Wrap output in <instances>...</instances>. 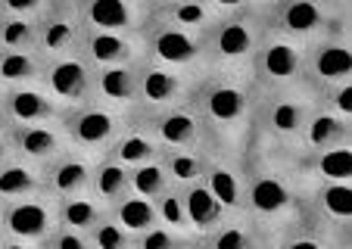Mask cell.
<instances>
[{
  "instance_id": "cell-1",
  "label": "cell",
  "mask_w": 352,
  "mask_h": 249,
  "mask_svg": "<svg viewBox=\"0 0 352 249\" xmlns=\"http://www.w3.org/2000/svg\"><path fill=\"white\" fill-rule=\"evenodd\" d=\"M187 106L199 118L203 150L215 156H234L253 140L256 116V87L250 75L240 72H203L193 85Z\"/></svg>"
},
{
  "instance_id": "cell-2",
  "label": "cell",
  "mask_w": 352,
  "mask_h": 249,
  "mask_svg": "<svg viewBox=\"0 0 352 249\" xmlns=\"http://www.w3.org/2000/svg\"><path fill=\"white\" fill-rule=\"evenodd\" d=\"M240 171H243L246 218H253L265 234L287 228L299 212V184L284 169L278 150L253 138L240 153Z\"/></svg>"
},
{
  "instance_id": "cell-3",
  "label": "cell",
  "mask_w": 352,
  "mask_h": 249,
  "mask_svg": "<svg viewBox=\"0 0 352 249\" xmlns=\"http://www.w3.org/2000/svg\"><path fill=\"white\" fill-rule=\"evenodd\" d=\"M203 38H206V72L212 69V72L250 75V63L265 38L259 0L231 3L228 13Z\"/></svg>"
},
{
  "instance_id": "cell-4",
  "label": "cell",
  "mask_w": 352,
  "mask_h": 249,
  "mask_svg": "<svg viewBox=\"0 0 352 249\" xmlns=\"http://www.w3.org/2000/svg\"><path fill=\"white\" fill-rule=\"evenodd\" d=\"M265 32L296 44H312L337 32H349L352 10L343 0H259Z\"/></svg>"
},
{
  "instance_id": "cell-5",
  "label": "cell",
  "mask_w": 352,
  "mask_h": 249,
  "mask_svg": "<svg viewBox=\"0 0 352 249\" xmlns=\"http://www.w3.org/2000/svg\"><path fill=\"white\" fill-rule=\"evenodd\" d=\"M315 97L306 87L280 94H259L256 91V116H253V138L262 144H272L278 150H293L299 131L306 124Z\"/></svg>"
},
{
  "instance_id": "cell-6",
  "label": "cell",
  "mask_w": 352,
  "mask_h": 249,
  "mask_svg": "<svg viewBox=\"0 0 352 249\" xmlns=\"http://www.w3.org/2000/svg\"><path fill=\"white\" fill-rule=\"evenodd\" d=\"M60 128L72 150L85 153L91 159H103L109 153V147L119 140V134L128 128V116L91 100V103L78 106V109L63 112Z\"/></svg>"
},
{
  "instance_id": "cell-7",
  "label": "cell",
  "mask_w": 352,
  "mask_h": 249,
  "mask_svg": "<svg viewBox=\"0 0 352 249\" xmlns=\"http://www.w3.org/2000/svg\"><path fill=\"white\" fill-rule=\"evenodd\" d=\"M140 50H144L146 63H153V66L172 69V72L190 75V78H199L206 72V38L203 34H190L150 19L146 32L140 34Z\"/></svg>"
},
{
  "instance_id": "cell-8",
  "label": "cell",
  "mask_w": 352,
  "mask_h": 249,
  "mask_svg": "<svg viewBox=\"0 0 352 249\" xmlns=\"http://www.w3.org/2000/svg\"><path fill=\"white\" fill-rule=\"evenodd\" d=\"M302 53H306L302 44L265 32L253 63H250L253 87L259 94H280L302 87Z\"/></svg>"
},
{
  "instance_id": "cell-9",
  "label": "cell",
  "mask_w": 352,
  "mask_h": 249,
  "mask_svg": "<svg viewBox=\"0 0 352 249\" xmlns=\"http://www.w3.org/2000/svg\"><path fill=\"white\" fill-rule=\"evenodd\" d=\"M340 85H352V38L337 32L306 44L302 53V87L315 100Z\"/></svg>"
},
{
  "instance_id": "cell-10",
  "label": "cell",
  "mask_w": 352,
  "mask_h": 249,
  "mask_svg": "<svg viewBox=\"0 0 352 249\" xmlns=\"http://www.w3.org/2000/svg\"><path fill=\"white\" fill-rule=\"evenodd\" d=\"M296 218L349 240L352 230V184H309L299 187Z\"/></svg>"
},
{
  "instance_id": "cell-11",
  "label": "cell",
  "mask_w": 352,
  "mask_h": 249,
  "mask_svg": "<svg viewBox=\"0 0 352 249\" xmlns=\"http://www.w3.org/2000/svg\"><path fill=\"white\" fill-rule=\"evenodd\" d=\"M56 228H60V209H56V199H50L47 193L0 206V230H3V240L44 246Z\"/></svg>"
},
{
  "instance_id": "cell-12",
  "label": "cell",
  "mask_w": 352,
  "mask_h": 249,
  "mask_svg": "<svg viewBox=\"0 0 352 249\" xmlns=\"http://www.w3.org/2000/svg\"><path fill=\"white\" fill-rule=\"evenodd\" d=\"M153 0H78L81 28L103 34L140 38L150 25Z\"/></svg>"
},
{
  "instance_id": "cell-13",
  "label": "cell",
  "mask_w": 352,
  "mask_h": 249,
  "mask_svg": "<svg viewBox=\"0 0 352 249\" xmlns=\"http://www.w3.org/2000/svg\"><path fill=\"white\" fill-rule=\"evenodd\" d=\"M38 85L50 94V100L60 106V112H69L94 100V69L78 53L60 59H44Z\"/></svg>"
},
{
  "instance_id": "cell-14",
  "label": "cell",
  "mask_w": 352,
  "mask_h": 249,
  "mask_svg": "<svg viewBox=\"0 0 352 249\" xmlns=\"http://www.w3.org/2000/svg\"><path fill=\"white\" fill-rule=\"evenodd\" d=\"M278 156L299 187H309V184H352V147H337V150H318V153L278 150Z\"/></svg>"
},
{
  "instance_id": "cell-15",
  "label": "cell",
  "mask_w": 352,
  "mask_h": 249,
  "mask_svg": "<svg viewBox=\"0 0 352 249\" xmlns=\"http://www.w3.org/2000/svg\"><path fill=\"white\" fill-rule=\"evenodd\" d=\"M131 118L160 144V150H203V128L187 103L160 112H131Z\"/></svg>"
},
{
  "instance_id": "cell-16",
  "label": "cell",
  "mask_w": 352,
  "mask_h": 249,
  "mask_svg": "<svg viewBox=\"0 0 352 249\" xmlns=\"http://www.w3.org/2000/svg\"><path fill=\"white\" fill-rule=\"evenodd\" d=\"M197 78L190 75L172 72V69H162L140 59L138 66V106L134 112L146 116V112H160V109H172V106L187 103Z\"/></svg>"
},
{
  "instance_id": "cell-17",
  "label": "cell",
  "mask_w": 352,
  "mask_h": 249,
  "mask_svg": "<svg viewBox=\"0 0 352 249\" xmlns=\"http://www.w3.org/2000/svg\"><path fill=\"white\" fill-rule=\"evenodd\" d=\"M78 0H50V10L38 25V53L44 59H60L78 53L81 44Z\"/></svg>"
},
{
  "instance_id": "cell-18",
  "label": "cell",
  "mask_w": 352,
  "mask_h": 249,
  "mask_svg": "<svg viewBox=\"0 0 352 249\" xmlns=\"http://www.w3.org/2000/svg\"><path fill=\"white\" fill-rule=\"evenodd\" d=\"M7 138L10 147H13V156L34 165V169H44V165H50L56 156H63L69 150V140L63 134L60 122L16 124V128H10Z\"/></svg>"
},
{
  "instance_id": "cell-19",
  "label": "cell",
  "mask_w": 352,
  "mask_h": 249,
  "mask_svg": "<svg viewBox=\"0 0 352 249\" xmlns=\"http://www.w3.org/2000/svg\"><path fill=\"white\" fill-rule=\"evenodd\" d=\"M94 162H97V159H91V156H85V153H78V150L69 147L63 156H56L50 165L41 169L44 193L50 199H56V203L87 193V187H91V175H94Z\"/></svg>"
},
{
  "instance_id": "cell-20",
  "label": "cell",
  "mask_w": 352,
  "mask_h": 249,
  "mask_svg": "<svg viewBox=\"0 0 352 249\" xmlns=\"http://www.w3.org/2000/svg\"><path fill=\"white\" fill-rule=\"evenodd\" d=\"M228 7L231 3H219V0H153L150 19L190 34H206L228 13Z\"/></svg>"
},
{
  "instance_id": "cell-21",
  "label": "cell",
  "mask_w": 352,
  "mask_h": 249,
  "mask_svg": "<svg viewBox=\"0 0 352 249\" xmlns=\"http://www.w3.org/2000/svg\"><path fill=\"white\" fill-rule=\"evenodd\" d=\"M78 56L87 66L97 69H113V66H138L144 59L140 50V38H125V34H103V32H81Z\"/></svg>"
},
{
  "instance_id": "cell-22",
  "label": "cell",
  "mask_w": 352,
  "mask_h": 249,
  "mask_svg": "<svg viewBox=\"0 0 352 249\" xmlns=\"http://www.w3.org/2000/svg\"><path fill=\"white\" fill-rule=\"evenodd\" d=\"M203 187L225 206L228 215H246V197H243V171L240 159L234 156H215L206 153V171H203Z\"/></svg>"
},
{
  "instance_id": "cell-23",
  "label": "cell",
  "mask_w": 352,
  "mask_h": 249,
  "mask_svg": "<svg viewBox=\"0 0 352 249\" xmlns=\"http://www.w3.org/2000/svg\"><path fill=\"white\" fill-rule=\"evenodd\" d=\"M337 147H352V122H346V118L333 116L331 109H324L321 103H315L293 150L318 153V150H337Z\"/></svg>"
},
{
  "instance_id": "cell-24",
  "label": "cell",
  "mask_w": 352,
  "mask_h": 249,
  "mask_svg": "<svg viewBox=\"0 0 352 249\" xmlns=\"http://www.w3.org/2000/svg\"><path fill=\"white\" fill-rule=\"evenodd\" d=\"M3 97V109L10 116V124H44V122H60V106L50 100V94L41 85L13 87V91H0Z\"/></svg>"
},
{
  "instance_id": "cell-25",
  "label": "cell",
  "mask_w": 352,
  "mask_h": 249,
  "mask_svg": "<svg viewBox=\"0 0 352 249\" xmlns=\"http://www.w3.org/2000/svg\"><path fill=\"white\" fill-rule=\"evenodd\" d=\"M138 66L97 69L94 72V100L131 116L134 106H138Z\"/></svg>"
},
{
  "instance_id": "cell-26",
  "label": "cell",
  "mask_w": 352,
  "mask_h": 249,
  "mask_svg": "<svg viewBox=\"0 0 352 249\" xmlns=\"http://www.w3.org/2000/svg\"><path fill=\"white\" fill-rule=\"evenodd\" d=\"M178 191H181V203H184L187 221H190V230H193L197 240L209 237L215 228H221V224L231 218L225 212V206H221L219 199L206 191V187H203V181L190 184V187H178Z\"/></svg>"
},
{
  "instance_id": "cell-27",
  "label": "cell",
  "mask_w": 352,
  "mask_h": 249,
  "mask_svg": "<svg viewBox=\"0 0 352 249\" xmlns=\"http://www.w3.org/2000/svg\"><path fill=\"white\" fill-rule=\"evenodd\" d=\"M103 159H109V162H116V165L131 171V169H140V165H146V162H156V159H160V144L128 116V128L119 134V140L109 147V153Z\"/></svg>"
},
{
  "instance_id": "cell-28",
  "label": "cell",
  "mask_w": 352,
  "mask_h": 249,
  "mask_svg": "<svg viewBox=\"0 0 352 249\" xmlns=\"http://www.w3.org/2000/svg\"><path fill=\"white\" fill-rule=\"evenodd\" d=\"M265 249H349V240H340L302 218H293L287 228L268 234Z\"/></svg>"
},
{
  "instance_id": "cell-29",
  "label": "cell",
  "mask_w": 352,
  "mask_h": 249,
  "mask_svg": "<svg viewBox=\"0 0 352 249\" xmlns=\"http://www.w3.org/2000/svg\"><path fill=\"white\" fill-rule=\"evenodd\" d=\"M268 234L246 215H231L221 228L203 237V249H265Z\"/></svg>"
},
{
  "instance_id": "cell-30",
  "label": "cell",
  "mask_w": 352,
  "mask_h": 249,
  "mask_svg": "<svg viewBox=\"0 0 352 249\" xmlns=\"http://www.w3.org/2000/svg\"><path fill=\"white\" fill-rule=\"evenodd\" d=\"M44 193V181H41V169L22 162V159H7L0 165V206L19 203V199L38 197Z\"/></svg>"
},
{
  "instance_id": "cell-31",
  "label": "cell",
  "mask_w": 352,
  "mask_h": 249,
  "mask_svg": "<svg viewBox=\"0 0 352 249\" xmlns=\"http://www.w3.org/2000/svg\"><path fill=\"white\" fill-rule=\"evenodd\" d=\"M41 69L44 56L38 50H0V91L38 85Z\"/></svg>"
},
{
  "instance_id": "cell-32",
  "label": "cell",
  "mask_w": 352,
  "mask_h": 249,
  "mask_svg": "<svg viewBox=\"0 0 352 249\" xmlns=\"http://www.w3.org/2000/svg\"><path fill=\"white\" fill-rule=\"evenodd\" d=\"M87 193H91L100 206L113 209L119 199L128 197V169L109 162V159H97V162H94V175H91Z\"/></svg>"
},
{
  "instance_id": "cell-33",
  "label": "cell",
  "mask_w": 352,
  "mask_h": 249,
  "mask_svg": "<svg viewBox=\"0 0 352 249\" xmlns=\"http://www.w3.org/2000/svg\"><path fill=\"white\" fill-rule=\"evenodd\" d=\"M162 171L168 175L172 187H190V184L203 181L206 171V150H160Z\"/></svg>"
},
{
  "instance_id": "cell-34",
  "label": "cell",
  "mask_w": 352,
  "mask_h": 249,
  "mask_svg": "<svg viewBox=\"0 0 352 249\" xmlns=\"http://www.w3.org/2000/svg\"><path fill=\"white\" fill-rule=\"evenodd\" d=\"M56 209H60V224L63 228H72V230H78V234H91L100 221H107L109 218V209L107 206H100L91 193L63 199V203H56Z\"/></svg>"
},
{
  "instance_id": "cell-35",
  "label": "cell",
  "mask_w": 352,
  "mask_h": 249,
  "mask_svg": "<svg viewBox=\"0 0 352 249\" xmlns=\"http://www.w3.org/2000/svg\"><path fill=\"white\" fill-rule=\"evenodd\" d=\"M109 221L119 224L128 237H140L144 230L160 224L156 221V206L150 203V199L134 197V193H128L125 199H119V203L109 209Z\"/></svg>"
},
{
  "instance_id": "cell-36",
  "label": "cell",
  "mask_w": 352,
  "mask_h": 249,
  "mask_svg": "<svg viewBox=\"0 0 352 249\" xmlns=\"http://www.w3.org/2000/svg\"><path fill=\"white\" fill-rule=\"evenodd\" d=\"M166 191H172V181H168V175L162 171L160 162H146L140 169L128 171V193H134V197L156 203Z\"/></svg>"
},
{
  "instance_id": "cell-37",
  "label": "cell",
  "mask_w": 352,
  "mask_h": 249,
  "mask_svg": "<svg viewBox=\"0 0 352 249\" xmlns=\"http://www.w3.org/2000/svg\"><path fill=\"white\" fill-rule=\"evenodd\" d=\"M153 206H156V221H160L162 228L175 230V234L187 237V240H197V237H193V230H190V221H187V212H184V203H181V191H178V187L166 191Z\"/></svg>"
},
{
  "instance_id": "cell-38",
  "label": "cell",
  "mask_w": 352,
  "mask_h": 249,
  "mask_svg": "<svg viewBox=\"0 0 352 249\" xmlns=\"http://www.w3.org/2000/svg\"><path fill=\"white\" fill-rule=\"evenodd\" d=\"M38 25L41 22L0 16V50H38Z\"/></svg>"
},
{
  "instance_id": "cell-39",
  "label": "cell",
  "mask_w": 352,
  "mask_h": 249,
  "mask_svg": "<svg viewBox=\"0 0 352 249\" xmlns=\"http://www.w3.org/2000/svg\"><path fill=\"white\" fill-rule=\"evenodd\" d=\"M94 249H134V237H128L116 221H100L97 228L87 234Z\"/></svg>"
},
{
  "instance_id": "cell-40",
  "label": "cell",
  "mask_w": 352,
  "mask_h": 249,
  "mask_svg": "<svg viewBox=\"0 0 352 249\" xmlns=\"http://www.w3.org/2000/svg\"><path fill=\"white\" fill-rule=\"evenodd\" d=\"M187 243H193V240L162 228V224H156V228L144 230L140 237H134V249H184Z\"/></svg>"
},
{
  "instance_id": "cell-41",
  "label": "cell",
  "mask_w": 352,
  "mask_h": 249,
  "mask_svg": "<svg viewBox=\"0 0 352 249\" xmlns=\"http://www.w3.org/2000/svg\"><path fill=\"white\" fill-rule=\"evenodd\" d=\"M50 10V0H0V16L3 19H25L41 22Z\"/></svg>"
},
{
  "instance_id": "cell-42",
  "label": "cell",
  "mask_w": 352,
  "mask_h": 249,
  "mask_svg": "<svg viewBox=\"0 0 352 249\" xmlns=\"http://www.w3.org/2000/svg\"><path fill=\"white\" fill-rule=\"evenodd\" d=\"M315 103H321L324 109H331L333 116H340V118H346V122H352V85L333 87V91L321 94Z\"/></svg>"
},
{
  "instance_id": "cell-43",
  "label": "cell",
  "mask_w": 352,
  "mask_h": 249,
  "mask_svg": "<svg viewBox=\"0 0 352 249\" xmlns=\"http://www.w3.org/2000/svg\"><path fill=\"white\" fill-rule=\"evenodd\" d=\"M44 249H94V246H91V240H87V234H78V230L60 224V228L50 234V240L44 243Z\"/></svg>"
},
{
  "instance_id": "cell-44",
  "label": "cell",
  "mask_w": 352,
  "mask_h": 249,
  "mask_svg": "<svg viewBox=\"0 0 352 249\" xmlns=\"http://www.w3.org/2000/svg\"><path fill=\"white\" fill-rule=\"evenodd\" d=\"M7 159H13V147H10L7 134H0V165L7 162Z\"/></svg>"
},
{
  "instance_id": "cell-45",
  "label": "cell",
  "mask_w": 352,
  "mask_h": 249,
  "mask_svg": "<svg viewBox=\"0 0 352 249\" xmlns=\"http://www.w3.org/2000/svg\"><path fill=\"white\" fill-rule=\"evenodd\" d=\"M10 116H7V109H3V97H0V134H10Z\"/></svg>"
},
{
  "instance_id": "cell-46",
  "label": "cell",
  "mask_w": 352,
  "mask_h": 249,
  "mask_svg": "<svg viewBox=\"0 0 352 249\" xmlns=\"http://www.w3.org/2000/svg\"><path fill=\"white\" fill-rule=\"evenodd\" d=\"M0 249H44V246H28V243H16V240H3Z\"/></svg>"
},
{
  "instance_id": "cell-47",
  "label": "cell",
  "mask_w": 352,
  "mask_h": 249,
  "mask_svg": "<svg viewBox=\"0 0 352 249\" xmlns=\"http://www.w3.org/2000/svg\"><path fill=\"white\" fill-rule=\"evenodd\" d=\"M184 249H203V243H199V240H193V243H187Z\"/></svg>"
},
{
  "instance_id": "cell-48",
  "label": "cell",
  "mask_w": 352,
  "mask_h": 249,
  "mask_svg": "<svg viewBox=\"0 0 352 249\" xmlns=\"http://www.w3.org/2000/svg\"><path fill=\"white\" fill-rule=\"evenodd\" d=\"M0 243H3V230H0Z\"/></svg>"
}]
</instances>
